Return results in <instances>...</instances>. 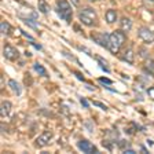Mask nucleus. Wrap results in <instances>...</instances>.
Returning <instances> with one entry per match:
<instances>
[{
  "label": "nucleus",
  "instance_id": "nucleus-1",
  "mask_svg": "<svg viewBox=\"0 0 154 154\" xmlns=\"http://www.w3.org/2000/svg\"><path fill=\"white\" fill-rule=\"evenodd\" d=\"M125 40H127V37H125V32L122 29L114 30V32H113L112 35H109V37H107V45H106V48H107L112 54H114V55L119 54L120 48H121V45L125 43Z\"/></svg>",
  "mask_w": 154,
  "mask_h": 154
},
{
  "label": "nucleus",
  "instance_id": "nucleus-2",
  "mask_svg": "<svg viewBox=\"0 0 154 154\" xmlns=\"http://www.w3.org/2000/svg\"><path fill=\"white\" fill-rule=\"evenodd\" d=\"M80 22L85 26H95L98 23V15L92 7H84L79 14Z\"/></svg>",
  "mask_w": 154,
  "mask_h": 154
},
{
  "label": "nucleus",
  "instance_id": "nucleus-3",
  "mask_svg": "<svg viewBox=\"0 0 154 154\" xmlns=\"http://www.w3.org/2000/svg\"><path fill=\"white\" fill-rule=\"evenodd\" d=\"M57 14L61 17L63 21L66 22H70L72 17H73V10H72V6L67 0H58L57 2Z\"/></svg>",
  "mask_w": 154,
  "mask_h": 154
},
{
  "label": "nucleus",
  "instance_id": "nucleus-4",
  "mask_svg": "<svg viewBox=\"0 0 154 154\" xmlns=\"http://www.w3.org/2000/svg\"><path fill=\"white\" fill-rule=\"evenodd\" d=\"M138 36H139V38H140L142 42L147 43V44L154 43V32L151 30V29H149V28H144V26L139 28Z\"/></svg>",
  "mask_w": 154,
  "mask_h": 154
},
{
  "label": "nucleus",
  "instance_id": "nucleus-5",
  "mask_svg": "<svg viewBox=\"0 0 154 154\" xmlns=\"http://www.w3.org/2000/svg\"><path fill=\"white\" fill-rule=\"evenodd\" d=\"M3 55H4V58H6V59H8V61H11V62L17 61V59L19 58L18 50H17L15 47H13L11 44H4Z\"/></svg>",
  "mask_w": 154,
  "mask_h": 154
},
{
  "label": "nucleus",
  "instance_id": "nucleus-6",
  "mask_svg": "<svg viewBox=\"0 0 154 154\" xmlns=\"http://www.w3.org/2000/svg\"><path fill=\"white\" fill-rule=\"evenodd\" d=\"M51 139H52V132L51 131L43 132V134L35 140L36 147H44V146H47V144L51 142Z\"/></svg>",
  "mask_w": 154,
  "mask_h": 154
},
{
  "label": "nucleus",
  "instance_id": "nucleus-7",
  "mask_svg": "<svg viewBox=\"0 0 154 154\" xmlns=\"http://www.w3.org/2000/svg\"><path fill=\"white\" fill-rule=\"evenodd\" d=\"M77 147H79V150L83 151V153H94V154L98 153V149H96L90 140H85V139H81V140L77 143Z\"/></svg>",
  "mask_w": 154,
  "mask_h": 154
},
{
  "label": "nucleus",
  "instance_id": "nucleus-8",
  "mask_svg": "<svg viewBox=\"0 0 154 154\" xmlns=\"http://www.w3.org/2000/svg\"><path fill=\"white\" fill-rule=\"evenodd\" d=\"M0 113H2L3 117H10L11 113H13V103L8 102V100H4L0 106Z\"/></svg>",
  "mask_w": 154,
  "mask_h": 154
},
{
  "label": "nucleus",
  "instance_id": "nucleus-9",
  "mask_svg": "<svg viewBox=\"0 0 154 154\" xmlns=\"http://www.w3.org/2000/svg\"><path fill=\"white\" fill-rule=\"evenodd\" d=\"M107 37H109V35H106V33H94L92 35L94 42H95L96 44L103 45V47L107 45Z\"/></svg>",
  "mask_w": 154,
  "mask_h": 154
},
{
  "label": "nucleus",
  "instance_id": "nucleus-10",
  "mask_svg": "<svg viewBox=\"0 0 154 154\" xmlns=\"http://www.w3.org/2000/svg\"><path fill=\"white\" fill-rule=\"evenodd\" d=\"M121 59L127 63H134V59H135V52L132 48H127L121 55Z\"/></svg>",
  "mask_w": 154,
  "mask_h": 154
},
{
  "label": "nucleus",
  "instance_id": "nucleus-11",
  "mask_svg": "<svg viewBox=\"0 0 154 154\" xmlns=\"http://www.w3.org/2000/svg\"><path fill=\"white\" fill-rule=\"evenodd\" d=\"M120 28H121L124 32H129L132 29V21L128 17H122L121 21H120Z\"/></svg>",
  "mask_w": 154,
  "mask_h": 154
},
{
  "label": "nucleus",
  "instance_id": "nucleus-12",
  "mask_svg": "<svg viewBox=\"0 0 154 154\" xmlns=\"http://www.w3.org/2000/svg\"><path fill=\"white\" fill-rule=\"evenodd\" d=\"M105 19L107 23H114L117 21V13H116V10H107L105 14Z\"/></svg>",
  "mask_w": 154,
  "mask_h": 154
},
{
  "label": "nucleus",
  "instance_id": "nucleus-13",
  "mask_svg": "<svg viewBox=\"0 0 154 154\" xmlns=\"http://www.w3.org/2000/svg\"><path fill=\"white\" fill-rule=\"evenodd\" d=\"M33 70H35L37 74L43 76V77H48V73H47V70H45V67L43 66V65L37 63V62H36V63L33 65Z\"/></svg>",
  "mask_w": 154,
  "mask_h": 154
},
{
  "label": "nucleus",
  "instance_id": "nucleus-14",
  "mask_svg": "<svg viewBox=\"0 0 154 154\" xmlns=\"http://www.w3.org/2000/svg\"><path fill=\"white\" fill-rule=\"evenodd\" d=\"M11 30H13V26L10 25L7 21H3V22L0 23V32L3 33V35L8 36L10 33H11Z\"/></svg>",
  "mask_w": 154,
  "mask_h": 154
},
{
  "label": "nucleus",
  "instance_id": "nucleus-15",
  "mask_svg": "<svg viewBox=\"0 0 154 154\" xmlns=\"http://www.w3.org/2000/svg\"><path fill=\"white\" fill-rule=\"evenodd\" d=\"M8 85H10V88L14 91V94H15V95H21V92H22V88H21V85H19V84L17 83L15 80H10L8 81Z\"/></svg>",
  "mask_w": 154,
  "mask_h": 154
},
{
  "label": "nucleus",
  "instance_id": "nucleus-16",
  "mask_svg": "<svg viewBox=\"0 0 154 154\" xmlns=\"http://www.w3.org/2000/svg\"><path fill=\"white\" fill-rule=\"evenodd\" d=\"M38 10H40V13L43 14H48L50 13V6L45 0H38Z\"/></svg>",
  "mask_w": 154,
  "mask_h": 154
},
{
  "label": "nucleus",
  "instance_id": "nucleus-17",
  "mask_svg": "<svg viewBox=\"0 0 154 154\" xmlns=\"http://www.w3.org/2000/svg\"><path fill=\"white\" fill-rule=\"evenodd\" d=\"M144 72L149 74H154V61L153 59H149L144 65Z\"/></svg>",
  "mask_w": 154,
  "mask_h": 154
},
{
  "label": "nucleus",
  "instance_id": "nucleus-18",
  "mask_svg": "<svg viewBox=\"0 0 154 154\" xmlns=\"http://www.w3.org/2000/svg\"><path fill=\"white\" fill-rule=\"evenodd\" d=\"M94 105H95L96 107H100V109H102V110H105V112H107V106H106V105H103V103H100V102H98V100H95V102H94Z\"/></svg>",
  "mask_w": 154,
  "mask_h": 154
},
{
  "label": "nucleus",
  "instance_id": "nucleus-19",
  "mask_svg": "<svg viewBox=\"0 0 154 154\" xmlns=\"http://www.w3.org/2000/svg\"><path fill=\"white\" fill-rule=\"evenodd\" d=\"M98 61H99V63H100V66H102V69H103V70H105V72H109V67L106 66V65H107V63H106V61H103L102 58H99Z\"/></svg>",
  "mask_w": 154,
  "mask_h": 154
},
{
  "label": "nucleus",
  "instance_id": "nucleus-20",
  "mask_svg": "<svg viewBox=\"0 0 154 154\" xmlns=\"http://www.w3.org/2000/svg\"><path fill=\"white\" fill-rule=\"evenodd\" d=\"M119 147L122 149V150H125V149L128 147V142H127V140H120L119 142Z\"/></svg>",
  "mask_w": 154,
  "mask_h": 154
},
{
  "label": "nucleus",
  "instance_id": "nucleus-21",
  "mask_svg": "<svg viewBox=\"0 0 154 154\" xmlns=\"http://www.w3.org/2000/svg\"><path fill=\"white\" fill-rule=\"evenodd\" d=\"M99 83L106 84V85H112V80H109V79H105V77H100V79H99Z\"/></svg>",
  "mask_w": 154,
  "mask_h": 154
},
{
  "label": "nucleus",
  "instance_id": "nucleus-22",
  "mask_svg": "<svg viewBox=\"0 0 154 154\" xmlns=\"http://www.w3.org/2000/svg\"><path fill=\"white\" fill-rule=\"evenodd\" d=\"M80 102H81V105H83L84 107H85V109H87V107H90V105H88V102H87V100L84 99V98H80Z\"/></svg>",
  "mask_w": 154,
  "mask_h": 154
},
{
  "label": "nucleus",
  "instance_id": "nucleus-23",
  "mask_svg": "<svg viewBox=\"0 0 154 154\" xmlns=\"http://www.w3.org/2000/svg\"><path fill=\"white\" fill-rule=\"evenodd\" d=\"M124 153H125V154H134V153H135V150H131V149H125Z\"/></svg>",
  "mask_w": 154,
  "mask_h": 154
},
{
  "label": "nucleus",
  "instance_id": "nucleus-24",
  "mask_svg": "<svg viewBox=\"0 0 154 154\" xmlns=\"http://www.w3.org/2000/svg\"><path fill=\"white\" fill-rule=\"evenodd\" d=\"M30 44H32V45H33V47H35V48H37V50H42V45H38V44H36V43H35V42H32V43H30Z\"/></svg>",
  "mask_w": 154,
  "mask_h": 154
},
{
  "label": "nucleus",
  "instance_id": "nucleus-25",
  "mask_svg": "<svg viewBox=\"0 0 154 154\" xmlns=\"http://www.w3.org/2000/svg\"><path fill=\"white\" fill-rule=\"evenodd\" d=\"M21 33H22V36H25V37H28V38H30V40H32V36H30V35H28V33H26V32H21Z\"/></svg>",
  "mask_w": 154,
  "mask_h": 154
},
{
  "label": "nucleus",
  "instance_id": "nucleus-26",
  "mask_svg": "<svg viewBox=\"0 0 154 154\" xmlns=\"http://www.w3.org/2000/svg\"><path fill=\"white\" fill-rule=\"evenodd\" d=\"M76 77H77V79H79V80H81V81L84 80V79H83V76H81L80 73H76Z\"/></svg>",
  "mask_w": 154,
  "mask_h": 154
},
{
  "label": "nucleus",
  "instance_id": "nucleus-27",
  "mask_svg": "<svg viewBox=\"0 0 154 154\" xmlns=\"http://www.w3.org/2000/svg\"><path fill=\"white\" fill-rule=\"evenodd\" d=\"M90 2H96V0H90Z\"/></svg>",
  "mask_w": 154,
  "mask_h": 154
}]
</instances>
